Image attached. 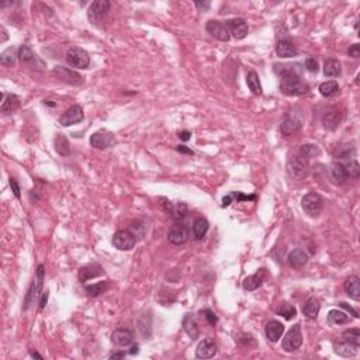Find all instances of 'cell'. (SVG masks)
I'll list each match as a JSON object with an SVG mask.
<instances>
[{"label":"cell","instance_id":"obj_17","mask_svg":"<svg viewBox=\"0 0 360 360\" xmlns=\"http://www.w3.org/2000/svg\"><path fill=\"white\" fill-rule=\"evenodd\" d=\"M342 123V113L338 108H329L328 111L322 117V124L327 129H336Z\"/></svg>","mask_w":360,"mask_h":360},{"label":"cell","instance_id":"obj_20","mask_svg":"<svg viewBox=\"0 0 360 360\" xmlns=\"http://www.w3.org/2000/svg\"><path fill=\"white\" fill-rule=\"evenodd\" d=\"M111 340L116 346H120V348H127L132 343L134 340V336H132V332L128 331V329H116L111 335Z\"/></svg>","mask_w":360,"mask_h":360},{"label":"cell","instance_id":"obj_6","mask_svg":"<svg viewBox=\"0 0 360 360\" xmlns=\"http://www.w3.org/2000/svg\"><path fill=\"white\" fill-rule=\"evenodd\" d=\"M301 206H303V210L309 217H318L324 208V200L317 193H308L303 197Z\"/></svg>","mask_w":360,"mask_h":360},{"label":"cell","instance_id":"obj_48","mask_svg":"<svg viewBox=\"0 0 360 360\" xmlns=\"http://www.w3.org/2000/svg\"><path fill=\"white\" fill-rule=\"evenodd\" d=\"M10 187L11 191H13V194H14L17 199H20V196H22V193H20V186H19L17 180L13 179V178H10Z\"/></svg>","mask_w":360,"mask_h":360},{"label":"cell","instance_id":"obj_28","mask_svg":"<svg viewBox=\"0 0 360 360\" xmlns=\"http://www.w3.org/2000/svg\"><path fill=\"white\" fill-rule=\"evenodd\" d=\"M20 107V99L16 95H3V103H1V113L3 114H11Z\"/></svg>","mask_w":360,"mask_h":360},{"label":"cell","instance_id":"obj_57","mask_svg":"<svg viewBox=\"0 0 360 360\" xmlns=\"http://www.w3.org/2000/svg\"><path fill=\"white\" fill-rule=\"evenodd\" d=\"M131 355H134V353H138V346L137 345H134L132 348H131V352H129Z\"/></svg>","mask_w":360,"mask_h":360},{"label":"cell","instance_id":"obj_14","mask_svg":"<svg viewBox=\"0 0 360 360\" xmlns=\"http://www.w3.org/2000/svg\"><path fill=\"white\" fill-rule=\"evenodd\" d=\"M168 239L173 245H184L189 241V231L184 225H173L168 232Z\"/></svg>","mask_w":360,"mask_h":360},{"label":"cell","instance_id":"obj_5","mask_svg":"<svg viewBox=\"0 0 360 360\" xmlns=\"http://www.w3.org/2000/svg\"><path fill=\"white\" fill-rule=\"evenodd\" d=\"M303 345V332H301V327L300 324H296L294 327H291V329L286 334V336L283 338L282 342V348L284 352H296L297 349H300Z\"/></svg>","mask_w":360,"mask_h":360},{"label":"cell","instance_id":"obj_18","mask_svg":"<svg viewBox=\"0 0 360 360\" xmlns=\"http://www.w3.org/2000/svg\"><path fill=\"white\" fill-rule=\"evenodd\" d=\"M283 334H284V325L280 321L272 319V321L267 322V325H266V336L270 342H273V343L279 342L280 338L283 336Z\"/></svg>","mask_w":360,"mask_h":360},{"label":"cell","instance_id":"obj_24","mask_svg":"<svg viewBox=\"0 0 360 360\" xmlns=\"http://www.w3.org/2000/svg\"><path fill=\"white\" fill-rule=\"evenodd\" d=\"M345 293L355 301L360 300V279L358 276H349L345 282Z\"/></svg>","mask_w":360,"mask_h":360},{"label":"cell","instance_id":"obj_27","mask_svg":"<svg viewBox=\"0 0 360 360\" xmlns=\"http://www.w3.org/2000/svg\"><path fill=\"white\" fill-rule=\"evenodd\" d=\"M321 309V304L317 297H309L303 306V314L309 319H314L318 317V312Z\"/></svg>","mask_w":360,"mask_h":360},{"label":"cell","instance_id":"obj_7","mask_svg":"<svg viewBox=\"0 0 360 360\" xmlns=\"http://www.w3.org/2000/svg\"><path fill=\"white\" fill-rule=\"evenodd\" d=\"M137 244L135 233L128 230H120L113 235V245L118 251H131Z\"/></svg>","mask_w":360,"mask_h":360},{"label":"cell","instance_id":"obj_44","mask_svg":"<svg viewBox=\"0 0 360 360\" xmlns=\"http://www.w3.org/2000/svg\"><path fill=\"white\" fill-rule=\"evenodd\" d=\"M346 172H348V176L349 179H358L360 175V166L358 163V160H350L348 165H345Z\"/></svg>","mask_w":360,"mask_h":360},{"label":"cell","instance_id":"obj_15","mask_svg":"<svg viewBox=\"0 0 360 360\" xmlns=\"http://www.w3.org/2000/svg\"><path fill=\"white\" fill-rule=\"evenodd\" d=\"M215 355H217V345L210 338L203 339L202 342L197 345L196 356L199 359H211Z\"/></svg>","mask_w":360,"mask_h":360},{"label":"cell","instance_id":"obj_31","mask_svg":"<svg viewBox=\"0 0 360 360\" xmlns=\"http://www.w3.org/2000/svg\"><path fill=\"white\" fill-rule=\"evenodd\" d=\"M166 211L169 212L173 220H181V218H184V215L187 212V207L184 203H168Z\"/></svg>","mask_w":360,"mask_h":360},{"label":"cell","instance_id":"obj_56","mask_svg":"<svg viewBox=\"0 0 360 360\" xmlns=\"http://www.w3.org/2000/svg\"><path fill=\"white\" fill-rule=\"evenodd\" d=\"M30 355H31V358H37V359H40V360L43 359V356H41L40 353H37V352H31Z\"/></svg>","mask_w":360,"mask_h":360},{"label":"cell","instance_id":"obj_35","mask_svg":"<svg viewBox=\"0 0 360 360\" xmlns=\"http://www.w3.org/2000/svg\"><path fill=\"white\" fill-rule=\"evenodd\" d=\"M246 85H248L249 90H251L255 96L262 95V85H260L259 76H257V74H256L255 71L249 72L248 76H246Z\"/></svg>","mask_w":360,"mask_h":360},{"label":"cell","instance_id":"obj_47","mask_svg":"<svg viewBox=\"0 0 360 360\" xmlns=\"http://www.w3.org/2000/svg\"><path fill=\"white\" fill-rule=\"evenodd\" d=\"M202 314L204 315V318L207 319V322H208L210 325L214 327V325L217 324V321H218V319H217V315L214 314V311H211V309H204Z\"/></svg>","mask_w":360,"mask_h":360},{"label":"cell","instance_id":"obj_53","mask_svg":"<svg viewBox=\"0 0 360 360\" xmlns=\"http://www.w3.org/2000/svg\"><path fill=\"white\" fill-rule=\"evenodd\" d=\"M176 151H178V152H180V154H187V155H193V154H194V152H193L191 149L186 148L184 145H179V147H176Z\"/></svg>","mask_w":360,"mask_h":360},{"label":"cell","instance_id":"obj_26","mask_svg":"<svg viewBox=\"0 0 360 360\" xmlns=\"http://www.w3.org/2000/svg\"><path fill=\"white\" fill-rule=\"evenodd\" d=\"M276 53L280 58H293V56H296L297 53H298V51H297L296 47L290 43V41L283 40V41H279L277 45H276Z\"/></svg>","mask_w":360,"mask_h":360},{"label":"cell","instance_id":"obj_4","mask_svg":"<svg viewBox=\"0 0 360 360\" xmlns=\"http://www.w3.org/2000/svg\"><path fill=\"white\" fill-rule=\"evenodd\" d=\"M44 275H45V270H44V266L40 265L37 269V276L35 279L32 280L31 286L28 288V293L26 296V301H24V309H28L32 304L38 300L40 293L43 290V282H44Z\"/></svg>","mask_w":360,"mask_h":360},{"label":"cell","instance_id":"obj_21","mask_svg":"<svg viewBox=\"0 0 360 360\" xmlns=\"http://www.w3.org/2000/svg\"><path fill=\"white\" fill-rule=\"evenodd\" d=\"M287 259H288L290 266H293L294 269H301V267H304V266L307 265L308 255L304 249L296 248V249H293V251L288 254V257H287Z\"/></svg>","mask_w":360,"mask_h":360},{"label":"cell","instance_id":"obj_9","mask_svg":"<svg viewBox=\"0 0 360 360\" xmlns=\"http://www.w3.org/2000/svg\"><path fill=\"white\" fill-rule=\"evenodd\" d=\"M116 144L117 141L114 134L107 131V129L96 131L95 134L90 137V145L96 149H108L114 147Z\"/></svg>","mask_w":360,"mask_h":360},{"label":"cell","instance_id":"obj_30","mask_svg":"<svg viewBox=\"0 0 360 360\" xmlns=\"http://www.w3.org/2000/svg\"><path fill=\"white\" fill-rule=\"evenodd\" d=\"M208 228H210V224L206 218H197L194 224H193V238L196 241H202L203 238L206 236V233L208 232Z\"/></svg>","mask_w":360,"mask_h":360},{"label":"cell","instance_id":"obj_23","mask_svg":"<svg viewBox=\"0 0 360 360\" xmlns=\"http://www.w3.org/2000/svg\"><path fill=\"white\" fill-rule=\"evenodd\" d=\"M265 269H260L255 275L248 276L244 280V284H242L244 290H246V291H254L256 288H259V287L262 286L263 280H265Z\"/></svg>","mask_w":360,"mask_h":360},{"label":"cell","instance_id":"obj_55","mask_svg":"<svg viewBox=\"0 0 360 360\" xmlns=\"http://www.w3.org/2000/svg\"><path fill=\"white\" fill-rule=\"evenodd\" d=\"M124 356H126L124 352H118V353H113V355L110 356V359H120V358H124Z\"/></svg>","mask_w":360,"mask_h":360},{"label":"cell","instance_id":"obj_39","mask_svg":"<svg viewBox=\"0 0 360 360\" xmlns=\"http://www.w3.org/2000/svg\"><path fill=\"white\" fill-rule=\"evenodd\" d=\"M108 288H110L108 282H99V283H95V284L86 286V293H87L89 297H99L100 294L106 293Z\"/></svg>","mask_w":360,"mask_h":360},{"label":"cell","instance_id":"obj_25","mask_svg":"<svg viewBox=\"0 0 360 360\" xmlns=\"http://www.w3.org/2000/svg\"><path fill=\"white\" fill-rule=\"evenodd\" d=\"M300 129H301V121L296 117H287V118H284V121L282 123V126H280L282 134L286 135V137L296 134Z\"/></svg>","mask_w":360,"mask_h":360},{"label":"cell","instance_id":"obj_46","mask_svg":"<svg viewBox=\"0 0 360 360\" xmlns=\"http://www.w3.org/2000/svg\"><path fill=\"white\" fill-rule=\"evenodd\" d=\"M353 155H355V149H353V147H350V145H349V148L340 149V151L336 152V156L340 159H349V158H352Z\"/></svg>","mask_w":360,"mask_h":360},{"label":"cell","instance_id":"obj_40","mask_svg":"<svg viewBox=\"0 0 360 360\" xmlns=\"http://www.w3.org/2000/svg\"><path fill=\"white\" fill-rule=\"evenodd\" d=\"M277 314L282 315L287 321H290L297 315V309L293 306H290L288 303H282L280 307L277 308Z\"/></svg>","mask_w":360,"mask_h":360},{"label":"cell","instance_id":"obj_51","mask_svg":"<svg viewBox=\"0 0 360 360\" xmlns=\"http://www.w3.org/2000/svg\"><path fill=\"white\" fill-rule=\"evenodd\" d=\"M194 4H196V7L200 11H207L210 9V6H211L210 1H196Z\"/></svg>","mask_w":360,"mask_h":360},{"label":"cell","instance_id":"obj_8","mask_svg":"<svg viewBox=\"0 0 360 360\" xmlns=\"http://www.w3.org/2000/svg\"><path fill=\"white\" fill-rule=\"evenodd\" d=\"M53 75L61 80V82H64V83H68V85H74V86H77V85H82L83 82H85V79H83V76L82 75H79L76 71L74 69H69V68H65V66H61V65H58V66H55L53 68Z\"/></svg>","mask_w":360,"mask_h":360},{"label":"cell","instance_id":"obj_3","mask_svg":"<svg viewBox=\"0 0 360 360\" xmlns=\"http://www.w3.org/2000/svg\"><path fill=\"white\" fill-rule=\"evenodd\" d=\"M66 62L76 69H87V66L90 65V56L83 48L72 47L66 51Z\"/></svg>","mask_w":360,"mask_h":360},{"label":"cell","instance_id":"obj_2","mask_svg":"<svg viewBox=\"0 0 360 360\" xmlns=\"http://www.w3.org/2000/svg\"><path fill=\"white\" fill-rule=\"evenodd\" d=\"M287 173L291 179L303 180L308 176L309 165L308 160L303 156H294L287 162Z\"/></svg>","mask_w":360,"mask_h":360},{"label":"cell","instance_id":"obj_43","mask_svg":"<svg viewBox=\"0 0 360 360\" xmlns=\"http://www.w3.org/2000/svg\"><path fill=\"white\" fill-rule=\"evenodd\" d=\"M318 154H319V149L314 144H306V145L301 147V155H303V158H306L307 160L317 156Z\"/></svg>","mask_w":360,"mask_h":360},{"label":"cell","instance_id":"obj_22","mask_svg":"<svg viewBox=\"0 0 360 360\" xmlns=\"http://www.w3.org/2000/svg\"><path fill=\"white\" fill-rule=\"evenodd\" d=\"M183 329L184 332L190 336L191 340H196V339L200 336V328H199V324L196 321V318L193 317L191 314H186L184 318H183Z\"/></svg>","mask_w":360,"mask_h":360},{"label":"cell","instance_id":"obj_11","mask_svg":"<svg viewBox=\"0 0 360 360\" xmlns=\"http://www.w3.org/2000/svg\"><path fill=\"white\" fill-rule=\"evenodd\" d=\"M206 30L207 32L212 35L214 38H217L218 41H230L231 38V32H230V28L227 26L225 22H218V20H210L206 26Z\"/></svg>","mask_w":360,"mask_h":360},{"label":"cell","instance_id":"obj_12","mask_svg":"<svg viewBox=\"0 0 360 360\" xmlns=\"http://www.w3.org/2000/svg\"><path fill=\"white\" fill-rule=\"evenodd\" d=\"M110 1L108 0H96L90 4L89 10H87V19L89 22L93 23H99L104 16H106L108 10H110Z\"/></svg>","mask_w":360,"mask_h":360},{"label":"cell","instance_id":"obj_54","mask_svg":"<svg viewBox=\"0 0 360 360\" xmlns=\"http://www.w3.org/2000/svg\"><path fill=\"white\" fill-rule=\"evenodd\" d=\"M191 137V134L189 132V131H181L179 134V138L181 139V141H189Z\"/></svg>","mask_w":360,"mask_h":360},{"label":"cell","instance_id":"obj_52","mask_svg":"<svg viewBox=\"0 0 360 360\" xmlns=\"http://www.w3.org/2000/svg\"><path fill=\"white\" fill-rule=\"evenodd\" d=\"M47 301H48V291H44L41 300H40V309H44L47 306Z\"/></svg>","mask_w":360,"mask_h":360},{"label":"cell","instance_id":"obj_42","mask_svg":"<svg viewBox=\"0 0 360 360\" xmlns=\"http://www.w3.org/2000/svg\"><path fill=\"white\" fill-rule=\"evenodd\" d=\"M233 199H236V200H242V202H249V200H255L256 199V196H244V194H241V193H231V194H228V196H225L223 199V207H228L231 203H232Z\"/></svg>","mask_w":360,"mask_h":360},{"label":"cell","instance_id":"obj_32","mask_svg":"<svg viewBox=\"0 0 360 360\" xmlns=\"http://www.w3.org/2000/svg\"><path fill=\"white\" fill-rule=\"evenodd\" d=\"M358 346L352 345L349 342H343V343H338L335 345V353L342 356V358H353L358 355Z\"/></svg>","mask_w":360,"mask_h":360},{"label":"cell","instance_id":"obj_50","mask_svg":"<svg viewBox=\"0 0 360 360\" xmlns=\"http://www.w3.org/2000/svg\"><path fill=\"white\" fill-rule=\"evenodd\" d=\"M339 307L345 308V309H346L348 312H350V314L353 315V318H359V314H358V311H355V309L350 307L349 304H346L345 301H340V303H339Z\"/></svg>","mask_w":360,"mask_h":360},{"label":"cell","instance_id":"obj_13","mask_svg":"<svg viewBox=\"0 0 360 360\" xmlns=\"http://www.w3.org/2000/svg\"><path fill=\"white\" fill-rule=\"evenodd\" d=\"M85 118L83 114V108L79 104H74L72 107H69L64 114L59 118V124H62L64 127H71L75 124H79L82 120Z\"/></svg>","mask_w":360,"mask_h":360},{"label":"cell","instance_id":"obj_45","mask_svg":"<svg viewBox=\"0 0 360 360\" xmlns=\"http://www.w3.org/2000/svg\"><path fill=\"white\" fill-rule=\"evenodd\" d=\"M304 66H306L308 72H311V74H317L318 72V62L315 58H311V56L307 58L306 62H304Z\"/></svg>","mask_w":360,"mask_h":360},{"label":"cell","instance_id":"obj_34","mask_svg":"<svg viewBox=\"0 0 360 360\" xmlns=\"http://www.w3.org/2000/svg\"><path fill=\"white\" fill-rule=\"evenodd\" d=\"M350 318L346 315V312L338 311V309H331L328 312V322L329 325H343L348 324Z\"/></svg>","mask_w":360,"mask_h":360},{"label":"cell","instance_id":"obj_19","mask_svg":"<svg viewBox=\"0 0 360 360\" xmlns=\"http://www.w3.org/2000/svg\"><path fill=\"white\" fill-rule=\"evenodd\" d=\"M102 275H104V270H103L102 266L89 265L85 266V267H82V269L79 270L77 279H79L80 283H86V282H89V280H92V279H96V277H99V276Z\"/></svg>","mask_w":360,"mask_h":360},{"label":"cell","instance_id":"obj_29","mask_svg":"<svg viewBox=\"0 0 360 360\" xmlns=\"http://www.w3.org/2000/svg\"><path fill=\"white\" fill-rule=\"evenodd\" d=\"M342 74V64L338 59L329 58L324 62V75L327 77H338Z\"/></svg>","mask_w":360,"mask_h":360},{"label":"cell","instance_id":"obj_1","mask_svg":"<svg viewBox=\"0 0 360 360\" xmlns=\"http://www.w3.org/2000/svg\"><path fill=\"white\" fill-rule=\"evenodd\" d=\"M280 92L286 96H303L308 92V85L300 79V75L287 74L282 76Z\"/></svg>","mask_w":360,"mask_h":360},{"label":"cell","instance_id":"obj_16","mask_svg":"<svg viewBox=\"0 0 360 360\" xmlns=\"http://www.w3.org/2000/svg\"><path fill=\"white\" fill-rule=\"evenodd\" d=\"M225 23H227L230 32L235 40H244L248 35V26L242 19H231Z\"/></svg>","mask_w":360,"mask_h":360},{"label":"cell","instance_id":"obj_36","mask_svg":"<svg viewBox=\"0 0 360 360\" xmlns=\"http://www.w3.org/2000/svg\"><path fill=\"white\" fill-rule=\"evenodd\" d=\"M331 173H332V178H334V180L336 183H345V181L349 180L346 168L342 163H334L332 165V169H331Z\"/></svg>","mask_w":360,"mask_h":360},{"label":"cell","instance_id":"obj_49","mask_svg":"<svg viewBox=\"0 0 360 360\" xmlns=\"http://www.w3.org/2000/svg\"><path fill=\"white\" fill-rule=\"evenodd\" d=\"M348 55L352 58H359L360 56V45L359 44H353L350 45L349 50H348Z\"/></svg>","mask_w":360,"mask_h":360},{"label":"cell","instance_id":"obj_37","mask_svg":"<svg viewBox=\"0 0 360 360\" xmlns=\"http://www.w3.org/2000/svg\"><path fill=\"white\" fill-rule=\"evenodd\" d=\"M319 93L324 96V97H334L339 93V85L338 82L335 80H328V82H324L319 86Z\"/></svg>","mask_w":360,"mask_h":360},{"label":"cell","instance_id":"obj_38","mask_svg":"<svg viewBox=\"0 0 360 360\" xmlns=\"http://www.w3.org/2000/svg\"><path fill=\"white\" fill-rule=\"evenodd\" d=\"M19 58V53H17V50L14 47H9L7 50H4L1 55H0V62L4 66H13L16 59Z\"/></svg>","mask_w":360,"mask_h":360},{"label":"cell","instance_id":"obj_41","mask_svg":"<svg viewBox=\"0 0 360 360\" xmlns=\"http://www.w3.org/2000/svg\"><path fill=\"white\" fill-rule=\"evenodd\" d=\"M342 336H343V340L345 342H349L352 345H355V346H360V331L359 329L353 328V329H346L343 334H342Z\"/></svg>","mask_w":360,"mask_h":360},{"label":"cell","instance_id":"obj_33","mask_svg":"<svg viewBox=\"0 0 360 360\" xmlns=\"http://www.w3.org/2000/svg\"><path fill=\"white\" fill-rule=\"evenodd\" d=\"M53 145H55V151L61 155V156H68L71 149H69V141L65 137L64 134H56V137L53 139Z\"/></svg>","mask_w":360,"mask_h":360},{"label":"cell","instance_id":"obj_10","mask_svg":"<svg viewBox=\"0 0 360 360\" xmlns=\"http://www.w3.org/2000/svg\"><path fill=\"white\" fill-rule=\"evenodd\" d=\"M19 59H20V62L22 65H26V66H28V68H31V69H38V71H41L44 66V62L35 55V53L32 52L31 48L28 47V45H22L20 48H19Z\"/></svg>","mask_w":360,"mask_h":360}]
</instances>
